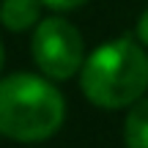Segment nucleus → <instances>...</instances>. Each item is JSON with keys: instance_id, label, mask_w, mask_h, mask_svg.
<instances>
[{"instance_id": "f257e3e1", "label": "nucleus", "mask_w": 148, "mask_h": 148, "mask_svg": "<svg viewBox=\"0 0 148 148\" xmlns=\"http://www.w3.org/2000/svg\"><path fill=\"white\" fill-rule=\"evenodd\" d=\"M79 88L90 104L101 110H123L148 90V52L132 36H118L99 44L85 58Z\"/></svg>"}, {"instance_id": "f03ea898", "label": "nucleus", "mask_w": 148, "mask_h": 148, "mask_svg": "<svg viewBox=\"0 0 148 148\" xmlns=\"http://www.w3.org/2000/svg\"><path fill=\"white\" fill-rule=\"evenodd\" d=\"M66 118V99L49 77L16 71L0 79V134L14 143H44Z\"/></svg>"}, {"instance_id": "7ed1b4c3", "label": "nucleus", "mask_w": 148, "mask_h": 148, "mask_svg": "<svg viewBox=\"0 0 148 148\" xmlns=\"http://www.w3.org/2000/svg\"><path fill=\"white\" fill-rule=\"evenodd\" d=\"M30 55L38 71L49 79H71L82 71L85 63V38L63 16H47L33 27Z\"/></svg>"}, {"instance_id": "20e7f679", "label": "nucleus", "mask_w": 148, "mask_h": 148, "mask_svg": "<svg viewBox=\"0 0 148 148\" xmlns=\"http://www.w3.org/2000/svg\"><path fill=\"white\" fill-rule=\"evenodd\" d=\"M44 0H3L0 3V25L11 33L30 30L41 22Z\"/></svg>"}, {"instance_id": "39448f33", "label": "nucleus", "mask_w": 148, "mask_h": 148, "mask_svg": "<svg viewBox=\"0 0 148 148\" xmlns=\"http://www.w3.org/2000/svg\"><path fill=\"white\" fill-rule=\"evenodd\" d=\"M123 143L126 148H148V96L129 107L123 121Z\"/></svg>"}, {"instance_id": "423d86ee", "label": "nucleus", "mask_w": 148, "mask_h": 148, "mask_svg": "<svg viewBox=\"0 0 148 148\" xmlns=\"http://www.w3.org/2000/svg\"><path fill=\"white\" fill-rule=\"evenodd\" d=\"M82 3H88V0H44V5L52 8V11H74Z\"/></svg>"}, {"instance_id": "0eeeda50", "label": "nucleus", "mask_w": 148, "mask_h": 148, "mask_svg": "<svg viewBox=\"0 0 148 148\" xmlns=\"http://www.w3.org/2000/svg\"><path fill=\"white\" fill-rule=\"evenodd\" d=\"M134 33H137V38L148 47V8L140 14V19H137V27H134Z\"/></svg>"}, {"instance_id": "6e6552de", "label": "nucleus", "mask_w": 148, "mask_h": 148, "mask_svg": "<svg viewBox=\"0 0 148 148\" xmlns=\"http://www.w3.org/2000/svg\"><path fill=\"white\" fill-rule=\"evenodd\" d=\"M3 60H5V52H3V41H0V69H3Z\"/></svg>"}]
</instances>
